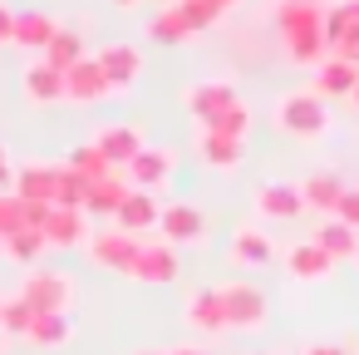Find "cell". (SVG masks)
<instances>
[{
  "instance_id": "f6af8a7d",
  "label": "cell",
  "mask_w": 359,
  "mask_h": 355,
  "mask_svg": "<svg viewBox=\"0 0 359 355\" xmlns=\"http://www.w3.org/2000/svg\"><path fill=\"white\" fill-rule=\"evenodd\" d=\"M133 355H168V350H133Z\"/></svg>"
},
{
  "instance_id": "8992f818",
  "label": "cell",
  "mask_w": 359,
  "mask_h": 355,
  "mask_svg": "<svg viewBox=\"0 0 359 355\" xmlns=\"http://www.w3.org/2000/svg\"><path fill=\"white\" fill-rule=\"evenodd\" d=\"M325 50L334 60L359 65V0H339L325 11Z\"/></svg>"
},
{
  "instance_id": "8d00e7d4",
  "label": "cell",
  "mask_w": 359,
  "mask_h": 355,
  "mask_svg": "<svg viewBox=\"0 0 359 355\" xmlns=\"http://www.w3.org/2000/svg\"><path fill=\"white\" fill-rule=\"evenodd\" d=\"M334 217H339V222H349V227L359 232V188H349V183H344V193H339V202H334Z\"/></svg>"
},
{
  "instance_id": "ee69618b",
  "label": "cell",
  "mask_w": 359,
  "mask_h": 355,
  "mask_svg": "<svg viewBox=\"0 0 359 355\" xmlns=\"http://www.w3.org/2000/svg\"><path fill=\"white\" fill-rule=\"evenodd\" d=\"M349 104H354V109H359V84H354V89H349Z\"/></svg>"
},
{
  "instance_id": "b9f144b4",
  "label": "cell",
  "mask_w": 359,
  "mask_h": 355,
  "mask_svg": "<svg viewBox=\"0 0 359 355\" xmlns=\"http://www.w3.org/2000/svg\"><path fill=\"white\" fill-rule=\"evenodd\" d=\"M168 355H207V350H197V345H177V350H168Z\"/></svg>"
},
{
  "instance_id": "4dcf8cb0",
  "label": "cell",
  "mask_w": 359,
  "mask_h": 355,
  "mask_svg": "<svg viewBox=\"0 0 359 355\" xmlns=\"http://www.w3.org/2000/svg\"><path fill=\"white\" fill-rule=\"evenodd\" d=\"M65 168H74V173H79L84 183H99V178L118 173V168H114V163H109V158H104V153L94 148V143H79V148L69 153V163H65Z\"/></svg>"
},
{
  "instance_id": "e0dca14e",
  "label": "cell",
  "mask_w": 359,
  "mask_h": 355,
  "mask_svg": "<svg viewBox=\"0 0 359 355\" xmlns=\"http://www.w3.org/2000/svg\"><path fill=\"white\" fill-rule=\"evenodd\" d=\"M334 257L330 252H320L315 242H295L290 252H285V276L290 281H330L334 276Z\"/></svg>"
},
{
  "instance_id": "2e32d148",
  "label": "cell",
  "mask_w": 359,
  "mask_h": 355,
  "mask_svg": "<svg viewBox=\"0 0 359 355\" xmlns=\"http://www.w3.org/2000/svg\"><path fill=\"white\" fill-rule=\"evenodd\" d=\"M226 257H231V266H271L276 262V242H271L266 227H236Z\"/></svg>"
},
{
  "instance_id": "1f68e13d",
  "label": "cell",
  "mask_w": 359,
  "mask_h": 355,
  "mask_svg": "<svg viewBox=\"0 0 359 355\" xmlns=\"http://www.w3.org/2000/svg\"><path fill=\"white\" fill-rule=\"evenodd\" d=\"M25 340H30V345H40V350L65 345V340H69V316H35V321H30V330H25Z\"/></svg>"
},
{
  "instance_id": "74e56055",
  "label": "cell",
  "mask_w": 359,
  "mask_h": 355,
  "mask_svg": "<svg viewBox=\"0 0 359 355\" xmlns=\"http://www.w3.org/2000/svg\"><path fill=\"white\" fill-rule=\"evenodd\" d=\"M300 355H349L344 345H334V340H315V345H305Z\"/></svg>"
},
{
  "instance_id": "4fadbf2b",
  "label": "cell",
  "mask_w": 359,
  "mask_h": 355,
  "mask_svg": "<svg viewBox=\"0 0 359 355\" xmlns=\"http://www.w3.org/2000/svg\"><path fill=\"white\" fill-rule=\"evenodd\" d=\"M114 89H109V79H104V70H99V60H79V65H69L65 70V99H74V104H99V99H109Z\"/></svg>"
},
{
  "instance_id": "7bdbcfd3",
  "label": "cell",
  "mask_w": 359,
  "mask_h": 355,
  "mask_svg": "<svg viewBox=\"0 0 359 355\" xmlns=\"http://www.w3.org/2000/svg\"><path fill=\"white\" fill-rule=\"evenodd\" d=\"M114 6H118V11H133V6H138V0H114Z\"/></svg>"
},
{
  "instance_id": "4316f807",
  "label": "cell",
  "mask_w": 359,
  "mask_h": 355,
  "mask_svg": "<svg viewBox=\"0 0 359 355\" xmlns=\"http://www.w3.org/2000/svg\"><path fill=\"white\" fill-rule=\"evenodd\" d=\"M339 193H344V183H339L334 173H310V178L300 183V202H305L310 212H320V217H334Z\"/></svg>"
},
{
  "instance_id": "9a60e30c",
  "label": "cell",
  "mask_w": 359,
  "mask_h": 355,
  "mask_svg": "<svg viewBox=\"0 0 359 355\" xmlns=\"http://www.w3.org/2000/svg\"><path fill=\"white\" fill-rule=\"evenodd\" d=\"M94 148H99V153H104V158H109L118 173H123V168H128V163H133V158L148 148V143H143V134H138L133 124H109V129H99Z\"/></svg>"
},
{
  "instance_id": "5b68a950",
  "label": "cell",
  "mask_w": 359,
  "mask_h": 355,
  "mask_svg": "<svg viewBox=\"0 0 359 355\" xmlns=\"http://www.w3.org/2000/svg\"><path fill=\"white\" fill-rule=\"evenodd\" d=\"M138 242L143 237H133V232H123V227H104V232H89V262L94 266H104V271H114V276H128V266H133V257H138Z\"/></svg>"
},
{
  "instance_id": "9c48e42d",
  "label": "cell",
  "mask_w": 359,
  "mask_h": 355,
  "mask_svg": "<svg viewBox=\"0 0 359 355\" xmlns=\"http://www.w3.org/2000/svg\"><path fill=\"white\" fill-rule=\"evenodd\" d=\"M182 104H187V114L197 119V129H207L217 114H226V109L241 104V99H236V89H231L226 79H207V84H192V89L182 94Z\"/></svg>"
},
{
  "instance_id": "836d02e7",
  "label": "cell",
  "mask_w": 359,
  "mask_h": 355,
  "mask_svg": "<svg viewBox=\"0 0 359 355\" xmlns=\"http://www.w3.org/2000/svg\"><path fill=\"white\" fill-rule=\"evenodd\" d=\"M207 134H222V138H241V143H246V134H251V109H246V104H231L226 114H217V119L207 124Z\"/></svg>"
},
{
  "instance_id": "c3c4849f",
  "label": "cell",
  "mask_w": 359,
  "mask_h": 355,
  "mask_svg": "<svg viewBox=\"0 0 359 355\" xmlns=\"http://www.w3.org/2000/svg\"><path fill=\"white\" fill-rule=\"evenodd\" d=\"M0 306H6V296H0Z\"/></svg>"
},
{
  "instance_id": "83f0119b",
  "label": "cell",
  "mask_w": 359,
  "mask_h": 355,
  "mask_svg": "<svg viewBox=\"0 0 359 355\" xmlns=\"http://www.w3.org/2000/svg\"><path fill=\"white\" fill-rule=\"evenodd\" d=\"M148 40H158V45H187V40H192V25H187V15H182L177 6H163V11L148 20Z\"/></svg>"
},
{
  "instance_id": "ffe728a7",
  "label": "cell",
  "mask_w": 359,
  "mask_h": 355,
  "mask_svg": "<svg viewBox=\"0 0 359 355\" xmlns=\"http://www.w3.org/2000/svg\"><path fill=\"white\" fill-rule=\"evenodd\" d=\"M158 198L153 193H143V188H133L123 202H118V212H114V227H123V232H133V237H143V232H153L158 227Z\"/></svg>"
},
{
  "instance_id": "d4e9b609",
  "label": "cell",
  "mask_w": 359,
  "mask_h": 355,
  "mask_svg": "<svg viewBox=\"0 0 359 355\" xmlns=\"http://www.w3.org/2000/svg\"><path fill=\"white\" fill-rule=\"evenodd\" d=\"M20 79H25L20 89H25V99H30V104H60V99H65V75H60L55 65H45V60H40V65H30Z\"/></svg>"
},
{
  "instance_id": "ba28073f",
  "label": "cell",
  "mask_w": 359,
  "mask_h": 355,
  "mask_svg": "<svg viewBox=\"0 0 359 355\" xmlns=\"http://www.w3.org/2000/svg\"><path fill=\"white\" fill-rule=\"evenodd\" d=\"M40 237H45V247H60V252L84 247L89 242V212L84 207H50L40 222Z\"/></svg>"
},
{
  "instance_id": "f546056e",
  "label": "cell",
  "mask_w": 359,
  "mask_h": 355,
  "mask_svg": "<svg viewBox=\"0 0 359 355\" xmlns=\"http://www.w3.org/2000/svg\"><path fill=\"white\" fill-rule=\"evenodd\" d=\"M79 60H84V35L60 25V30H55V40L45 45V65H55V70L65 75V70H69V65H79Z\"/></svg>"
},
{
  "instance_id": "d6a6232c",
  "label": "cell",
  "mask_w": 359,
  "mask_h": 355,
  "mask_svg": "<svg viewBox=\"0 0 359 355\" xmlns=\"http://www.w3.org/2000/svg\"><path fill=\"white\" fill-rule=\"evenodd\" d=\"M84 198H89V183L74 168H55V207H84Z\"/></svg>"
},
{
  "instance_id": "6da1fadb",
  "label": "cell",
  "mask_w": 359,
  "mask_h": 355,
  "mask_svg": "<svg viewBox=\"0 0 359 355\" xmlns=\"http://www.w3.org/2000/svg\"><path fill=\"white\" fill-rule=\"evenodd\" d=\"M276 35L285 45V60L300 70H315L325 50V6L320 0H280L276 6Z\"/></svg>"
},
{
  "instance_id": "44dd1931",
  "label": "cell",
  "mask_w": 359,
  "mask_h": 355,
  "mask_svg": "<svg viewBox=\"0 0 359 355\" xmlns=\"http://www.w3.org/2000/svg\"><path fill=\"white\" fill-rule=\"evenodd\" d=\"M15 198L20 207H55V168L50 163H30L15 173Z\"/></svg>"
},
{
  "instance_id": "60d3db41",
  "label": "cell",
  "mask_w": 359,
  "mask_h": 355,
  "mask_svg": "<svg viewBox=\"0 0 359 355\" xmlns=\"http://www.w3.org/2000/svg\"><path fill=\"white\" fill-rule=\"evenodd\" d=\"M6 183H15V173H11V158H6V148H0V188Z\"/></svg>"
},
{
  "instance_id": "d590c367",
  "label": "cell",
  "mask_w": 359,
  "mask_h": 355,
  "mask_svg": "<svg viewBox=\"0 0 359 355\" xmlns=\"http://www.w3.org/2000/svg\"><path fill=\"white\" fill-rule=\"evenodd\" d=\"M15 227H25V207H20V198H15V193H11V198L0 193V237H11Z\"/></svg>"
},
{
  "instance_id": "e575fe53",
  "label": "cell",
  "mask_w": 359,
  "mask_h": 355,
  "mask_svg": "<svg viewBox=\"0 0 359 355\" xmlns=\"http://www.w3.org/2000/svg\"><path fill=\"white\" fill-rule=\"evenodd\" d=\"M30 321H35V311H30V306H25L20 296H11L6 306H0V330H6V335H20V340H25Z\"/></svg>"
},
{
  "instance_id": "603a6c76",
  "label": "cell",
  "mask_w": 359,
  "mask_h": 355,
  "mask_svg": "<svg viewBox=\"0 0 359 355\" xmlns=\"http://www.w3.org/2000/svg\"><path fill=\"white\" fill-rule=\"evenodd\" d=\"M310 242H315L320 252H330L334 262H354V252H359V232H354L349 222H339V217H325V222L310 232Z\"/></svg>"
},
{
  "instance_id": "5bb4252c",
  "label": "cell",
  "mask_w": 359,
  "mask_h": 355,
  "mask_svg": "<svg viewBox=\"0 0 359 355\" xmlns=\"http://www.w3.org/2000/svg\"><path fill=\"white\" fill-rule=\"evenodd\" d=\"M172 168H177V158L168 153V148H143L128 168H123V178H128V188H143V193H158L168 178H172Z\"/></svg>"
},
{
  "instance_id": "484cf974",
  "label": "cell",
  "mask_w": 359,
  "mask_h": 355,
  "mask_svg": "<svg viewBox=\"0 0 359 355\" xmlns=\"http://www.w3.org/2000/svg\"><path fill=\"white\" fill-rule=\"evenodd\" d=\"M128 193H133V188H128V178H123V173H109V178L89 183L84 212H89V217H114V212H118V202H123Z\"/></svg>"
},
{
  "instance_id": "7402d4cb",
  "label": "cell",
  "mask_w": 359,
  "mask_h": 355,
  "mask_svg": "<svg viewBox=\"0 0 359 355\" xmlns=\"http://www.w3.org/2000/svg\"><path fill=\"white\" fill-rule=\"evenodd\" d=\"M55 15H45V11H15V25H11V45H20V50H40L45 55V45L55 40Z\"/></svg>"
},
{
  "instance_id": "ac0fdd59",
  "label": "cell",
  "mask_w": 359,
  "mask_h": 355,
  "mask_svg": "<svg viewBox=\"0 0 359 355\" xmlns=\"http://www.w3.org/2000/svg\"><path fill=\"white\" fill-rule=\"evenodd\" d=\"M187 325L202 335H222L226 330V306H222V286H202L187 296Z\"/></svg>"
},
{
  "instance_id": "30bf717a",
  "label": "cell",
  "mask_w": 359,
  "mask_h": 355,
  "mask_svg": "<svg viewBox=\"0 0 359 355\" xmlns=\"http://www.w3.org/2000/svg\"><path fill=\"white\" fill-rule=\"evenodd\" d=\"M158 232H163V242H168V247H192V242H202L207 217H202L192 202H172V207H163V212H158Z\"/></svg>"
},
{
  "instance_id": "f1b7e54d",
  "label": "cell",
  "mask_w": 359,
  "mask_h": 355,
  "mask_svg": "<svg viewBox=\"0 0 359 355\" xmlns=\"http://www.w3.org/2000/svg\"><path fill=\"white\" fill-rule=\"evenodd\" d=\"M0 252L11 262H20V266H35L45 257V237H40V227H15L11 237H0Z\"/></svg>"
},
{
  "instance_id": "52a82bcc",
  "label": "cell",
  "mask_w": 359,
  "mask_h": 355,
  "mask_svg": "<svg viewBox=\"0 0 359 355\" xmlns=\"http://www.w3.org/2000/svg\"><path fill=\"white\" fill-rule=\"evenodd\" d=\"M177 271H182V262H177V247H168V242H138V257L128 266V276L143 286H168V281H177Z\"/></svg>"
},
{
  "instance_id": "7c38bea8",
  "label": "cell",
  "mask_w": 359,
  "mask_h": 355,
  "mask_svg": "<svg viewBox=\"0 0 359 355\" xmlns=\"http://www.w3.org/2000/svg\"><path fill=\"white\" fill-rule=\"evenodd\" d=\"M256 212L271 217V222H295V217L305 212V202H300V183H285V178L261 183V193H256Z\"/></svg>"
},
{
  "instance_id": "bcb514c9",
  "label": "cell",
  "mask_w": 359,
  "mask_h": 355,
  "mask_svg": "<svg viewBox=\"0 0 359 355\" xmlns=\"http://www.w3.org/2000/svg\"><path fill=\"white\" fill-rule=\"evenodd\" d=\"M354 266H359V252H354Z\"/></svg>"
},
{
  "instance_id": "7dc6e473",
  "label": "cell",
  "mask_w": 359,
  "mask_h": 355,
  "mask_svg": "<svg viewBox=\"0 0 359 355\" xmlns=\"http://www.w3.org/2000/svg\"><path fill=\"white\" fill-rule=\"evenodd\" d=\"M168 6H177V0H168Z\"/></svg>"
},
{
  "instance_id": "7a4b0ae2",
  "label": "cell",
  "mask_w": 359,
  "mask_h": 355,
  "mask_svg": "<svg viewBox=\"0 0 359 355\" xmlns=\"http://www.w3.org/2000/svg\"><path fill=\"white\" fill-rule=\"evenodd\" d=\"M276 129L290 134V138H320V134H330V109H325V99L310 94V89L280 94V99H276Z\"/></svg>"
},
{
  "instance_id": "f35d334b",
  "label": "cell",
  "mask_w": 359,
  "mask_h": 355,
  "mask_svg": "<svg viewBox=\"0 0 359 355\" xmlns=\"http://www.w3.org/2000/svg\"><path fill=\"white\" fill-rule=\"evenodd\" d=\"M11 25H15V11L0 6V45H11Z\"/></svg>"
},
{
  "instance_id": "8fae6325",
  "label": "cell",
  "mask_w": 359,
  "mask_h": 355,
  "mask_svg": "<svg viewBox=\"0 0 359 355\" xmlns=\"http://www.w3.org/2000/svg\"><path fill=\"white\" fill-rule=\"evenodd\" d=\"M94 60H99V70H104V79H109V89H114V94L133 89V84H138V75H143V55H138L133 45H104Z\"/></svg>"
},
{
  "instance_id": "cb8c5ba5",
  "label": "cell",
  "mask_w": 359,
  "mask_h": 355,
  "mask_svg": "<svg viewBox=\"0 0 359 355\" xmlns=\"http://www.w3.org/2000/svg\"><path fill=\"white\" fill-rule=\"evenodd\" d=\"M197 158L212 173H236L241 168V138H222V134H197Z\"/></svg>"
},
{
  "instance_id": "3957f363",
  "label": "cell",
  "mask_w": 359,
  "mask_h": 355,
  "mask_svg": "<svg viewBox=\"0 0 359 355\" xmlns=\"http://www.w3.org/2000/svg\"><path fill=\"white\" fill-rule=\"evenodd\" d=\"M222 306H226V330H241V335H256L271 321V296L256 281H226Z\"/></svg>"
},
{
  "instance_id": "ab89813d",
  "label": "cell",
  "mask_w": 359,
  "mask_h": 355,
  "mask_svg": "<svg viewBox=\"0 0 359 355\" xmlns=\"http://www.w3.org/2000/svg\"><path fill=\"white\" fill-rule=\"evenodd\" d=\"M197 6H207L212 15H226V11H236V0H197Z\"/></svg>"
},
{
  "instance_id": "d6986e66",
  "label": "cell",
  "mask_w": 359,
  "mask_h": 355,
  "mask_svg": "<svg viewBox=\"0 0 359 355\" xmlns=\"http://www.w3.org/2000/svg\"><path fill=\"white\" fill-rule=\"evenodd\" d=\"M354 84H359V65L325 55V60L315 65V84H310V94H320V99H349Z\"/></svg>"
},
{
  "instance_id": "277c9868",
  "label": "cell",
  "mask_w": 359,
  "mask_h": 355,
  "mask_svg": "<svg viewBox=\"0 0 359 355\" xmlns=\"http://www.w3.org/2000/svg\"><path fill=\"white\" fill-rule=\"evenodd\" d=\"M20 301H25L35 316H69V306H74V286H69L65 271L30 266V276L20 281Z\"/></svg>"
}]
</instances>
